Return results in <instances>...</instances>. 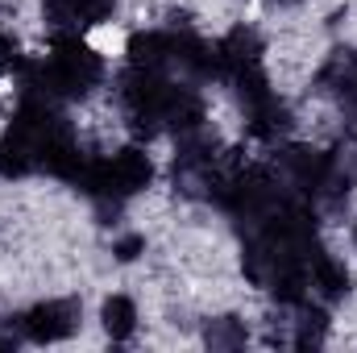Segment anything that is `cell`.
Segmentation results:
<instances>
[{"label": "cell", "mask_w": 357, "mask_h": 353, "mask_svg": "<svg viewBox=\"0 0 357 353\" xmlns=\"http://www.w3.org/2000/svg\"><path fill=\"white\" fill-rule=\"evenodd\" d=\"M278 4H299V0H278Z\"/></svg>", "instance_id": "3"}, {"label": "cell", "mask_w": 357, "mask_h": 353, "mask_svg": "<svg viewBox=\"0 0 357 353\" xmlns=\"http://www.w3.org/2000/svg\"><path fill=\"white\" fill-rule=\"evenodd\" d=\"M137 303L129 299V295H108L104 299V308H100V324H104V333L112 337V341H129L133 333H137Z\"/></svg>", "instance_id": "2"}, {"label": "cell", "mask_w": 357, "mask_h": 353, "mask_svg": "<svg viewBox=\"0 0 357 353\" xmlns=\"http://www.w3.org/2000/svg\"><path fill=\"white\" fill-rule=\"evenodd\" d=\"M75 316H79V312H75L71 299H42V303H33V308L21 316V329H25L29 341L54 345V341H63V337L75 333Z\"/></svg>", "instance_id": "1"}, {"label": "cell", "mask_w": 357, "mask_h": 353, "mask_svg": "<svg viewBox=\"0 0 357 353\" xmlns=\"http://www.w3.org/2000/svg\"><path fill=\"white\" fill-rule=\"evenodd\" d=\"M354 241H357V220H354Z\"/></svg>", "instance_id": "4"}]
</instances>
